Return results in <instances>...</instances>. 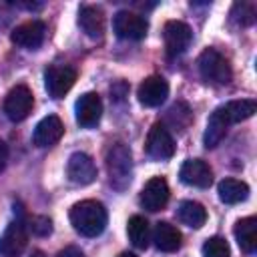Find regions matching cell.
<instances>
[{
    "mask_svg": "<svg viewBox=\"0 0 257 257\" xmlns=\"http://www.w3.org/2000/svg\"><path fill=\"white\" fill-rule=\"evenodd\" d=\"M32 104H34V96H32L30 88L24 84H18L4 98V114L12 122H20L30 114Z\"/></svg>",
    "mask_w": 257,
    "mask_h": 257,
    "instance_id": "obj_7",
    "label": "cell"
},
{
    "mask_svg": "<svg viewBox=\"0 0 257 257\" xmlns=\"http://www.w3.org/2000/svg\"><path fill=\"white\" fill-rule=\"evenodd\" d=\"M137 96H139V102L145 104V106H149V108L161 106L167 100V96H169V82L163 76H159V74L147 76L139 84Z\"/></svg>",
    "mask_w": 257,
    "mask_h": 257,
    "instance_id": "obj_11",
    "label": "cell"
},
{
    "mask_svg": "<svg viewBox=\"0 0 257 257\" xmlns=\"http://www.w3.org/2000/svg\"><path fill=\"white\" fill-rule=\"evenodd\" d=\"M219 108L223 110V114L229 120V124H235V122L251 118L255 114V110H257V102L253 98H241V100H229V102L221 104Z\"/></svg>",
    "mask_w": 257,
    "mask_h": 257,
    "instance_id": "obj_21",
    "label": "cell"
},
{
    "mask_svg": "<svg viewBox=\"0 0 257 257\" xmlns=\"http://www.w3.org/2000/svg\"><path fill=\"white\" fill-rule=\"evenodd\" d=\"M28 243V229L22 221H12L0 235V255L4 257H20Z\"/></svg>",
    "mask_w": 257,
    "mask_h": 257,
    "instance_id": "obj_9",
    "label": "cell"
},
{
    "mask_svg": "<svg viewBox=\"0 0 257 257\" xmlns=\"http://www.w3.org/2000/svg\"><path fill=\"white\" fill-rule=\"evenodd\" d=\"M26 229L32 231V235H36V237H46V235L52 233V221L44 215H34V217L28 219Z\"/></svg>",
    "mask_w": 257,
    "mask_h": 257,
    "instance_id": "obj_27",
    "label": "cell"
},
{
    "mask_svg": "<svg viewBox=\"0 0 257 257\" xmlns=\"http://www.w3.org/2000/svg\"><path fill=\"white\" fill-rule=\"evenodd\" d=\"M126 233H128V239L131 243L137 247V249H147L149 247V241H151V227H149V221L141 215H133L126 223Z\"/></svg>",
    "mask_w": 257,
    "mask_h": 257,
    "instance_id": "obj_24",
    "label": "cell"
},
{
    "mask_svg": "<svg viewBox=\"0 0 257 257\" xmlns=\"http://www.w3.org/2000/svg\"><path fill=\"white\" fill-rule=\"evenodd\" d=\"M6 161H8V145L0 139V171L6 167Z\"/></svg>",
    "mask_w": 257,
    "mask_h": 257,
    "instance_id": "obj_29",
    "label": "cell"
},
{
    "mask_svg": "<svg viewBox=\"0 0 257 257\" xmlns=\"http://www.w3.org/2000/svg\"><path fill=\"white\" fill-rule=\"evenodd\" d=\"M229 126H231L229 120L225 118L223 110L217 106V108L211 112L209 120H207V128H205V135H203V143H205V147H207V149L217 147V145L223 141V137L227 135Z\"/></svg>",
    "mask_w": 257,
    "mask_h": 257,
    "instance_id": "obj_19",
    "label": "cell"
},
{
    "mask_svg": "<svg viewBox=\"0 0 257 257\" xmlns=\"http://www.w3.org/2000/svg\"><path fill=\"white\" fill-rule=\"evenodd\" d=\"M217 193L225 205H235L249 197V185L237 179H223L217 187Z\"/></svg>",
    "mask_w": 257,
    "mask_h": 257,
    "instance_id": "obj_22",
    "label": "cell"
},
{
    "mask_svg": "<svg viewBox=\"0 0 257 257\" xmlns=\"http://www.w3.org/2000/svg\"><path fill=\"white\" fill-rule=\"evenodd\" d=\"M141 205L147 209V211H161L167 201H169V185L163 177H153L145 183L143 191H141V197H139Z\"/></svg>",
    "mask_w": 257,
    "mask_h": 257,
    "instance_id": "obj_14",
    "label": "cell"
},
{
    "mask_svg": "<svg viewBox=\"0 0 257 257\" xmlns=\"http://www.w3.org/2000/svg\"><path fill=\"white\" fill-rule=\"evenodd\" d=\"M106 209L102 203L94 199H84L72 205L70 209V223L76 233L82 237H96L106 227Z\"/></svg>",
    "mask_w": 257,
    "mask_h": 257,
    "instance_id": "obj_1",
    "label": "cell"
},
{
    "mask_svg": "<svg viewBox=\"0 0 257 257\" xmlns=\"http://www.w3.org/2000/svg\"><path fill=\"white\" fill-rule=\"evenodd\" d=\"M197 66H199L203 80H207L211 84L223 86V84H229L233 78V72H231L227 58L221 52H217L215 48H205L197 60Z\"/></svg>",
    "mask_w": 257,
    "mask_h": 257,
    "instance_id": "obj_3",
    "label": "cell"
},
{
    "mask_svg": "<svg viewBox=\"0 0 257 257\" xmlns=\"http://www.w3.org/2000/svg\"><path fill=\"white\" fill-rule=\"evenodd\" d=\"M179 179L189 185V187H199V189H207L213 183V171L211 167L201 161V159H187L181 165L179 171Z\"/></svg>",
    "mask_w": 257,
    "mask_h": 257,
    "instance_id": "obj_13",
    "label": "cell"
},
{
    "mask_svg": "<svg viewBox=\"0 0 257 257\" xmlns=\"http://www.w3.org/2000/svg\"><path fill=\"white\" fill-rule=\"evenodd\" d=\"M76 80V70L66 64H52L44 72V86L48 96L52 98H62L74 84Z\"/></svg>",
    "mask_w": 257,
    "mask_h": 257,
    "instance_id": "obj_6",
    "label": "cell"
},
{
    "mask_svg": "<svg viewBox=\"0 0 257 257\" xmlns=\"http://www.w3.org/2000/svg\"><path fill=\"white\" fill-rule=\"evenodd\" d=\"M177 217H179L181 223H185V225H189L193 229H199L207 221V211L197 201H183L179 205V209H177Z\"/></svg>",
    "mask_w": 257,
    "mask_h": 257,
    "instance_id": "obj_23",
    "label": "cell"
},
{
    "mask_svg": "<svg viewBox=\"0 0 257 257\" xmlns=\"http://www.w3.org/2000/svg\"><path fill=\"white\" fill-rule=\"evenodd\" d=\"M163 38H165V48L169 56H179L183 54L191 40H193V32L191 26L181 22V20H169L163 28Z\"/></svg>",
    "mask_w": 257,
    "mask_h": 257,
    "instance_id": "obj_8",
    "label": "cell"
},
{
    "mask_svg": "<svg viewBox=\"0 0 257 257\" xmlns=\"http://www.w3.org/2000/svg\"><path fill=\"white\" fill-rule=\"evenodd\" d=\"M106 169H108V179L110 185L118 191L126 189L131 183V173H133V163H131V151L122 143H114L106 151Z\"/></svg>",
    "mask_w": 257,
    "mask_h": 257,
    "instance_id": "obj_2",
    "label": "cell"
},
{
    "mask_svg": "<svg viewBox=\"0 0 257 257\" xmlns=\"http://www.w3.org/2000/svg\"><path fill=\"white\" fill-rule=\"evenodd\" d=\"M78 26L82 28V32L92 38V40H100L104 34V12L98 6H90L84 4L78 10Z\"/></svg>",
    "mask_w": 257,
    "mask_h": 257,
    "instance_id": "obj_17",
    "label": "cell"
},
{
    "mask_svg": "<svg viewBox=\"0 0 257 257\" xmlns=\"http://www.w3.org/2000/svg\"><path fill=\"white\" fill-rule=\"evenodd\" d=\"M233 233H235L239 247L245 253H253L257 249V219L255 217H245L237 221Z\"/></svg>",
    "mask_w": 257,
    "mask_h": 257,
    "instance_id": "obj_20",
    "label": "cell"
},
{
    "mask_svg": "<svg viewBox=\"0 0 257 257\" xmlns=\"http://www.w3.org/2000/svg\"><path fill=\"white\" fill-rule=\"evenodd\" d=\"M56 257H84V255H82V251H80L78 247L68 245V247H64L62 251H58V255H56Z\"/></svg>",
    "mask_w": 257,
    "mask_h": 257,
    "instance_id": "obj_28",
    "label": "cell"
},
{
    "mask_svg": "<svg viewBox=\"0 0 257 257\" xmlns=\"http://www.w3.org/2000/svg\"><path fill=\"white\" fill-rule=\"evenodd\" d=\"M231 20L241 28L251 26L255 22V6L251 2H235L231 10Z\"/></svg>",
    "mask_w": 257,
    "mask_h": 257,
    "instance_id": "obj_25",
    "label": "cell"
},
{
    "mask_svg": "<svg viewBox=\"0 0 257 257\" xmlns=\"http://www.w3.org/2000/svg\"><path fill=\"white\" fill-rule=\"evenodd\" d=\"M74 112H76V122L80 126H94L100 120L102 114V100L96 92H84L80 94V98L74 104Z\"/></svg>",
    "mask_w": 257,
    "mask_h": 257,
    "instance_id": "obj_15",
    "label": "cell"
},
{
    "mask_svg": "<svg viewBox=\"0 0 257 257\" xmlns=\"http://www.w3.org/2000/svg\"><path fill=\"white\" fill-rule=\"evenodd\" d=\"M151 241L155 243V247H157L159 251L173 253V251H177V249L181 247L183 235H181V231H179L175 225H171V223H167V221H159V223L155 225L153 233H151Z\"/></svg>",
    "mask_w": 257,
    "mask_h": 257,
    "instance_id": "obj_18",
    "label": "cell"
},
{
    "mask_svg": "<svg viewBox=\"0 0 257 257\" xmlns=\"http://www.w3.org/2000/svg\"><path fill=\"white\" fill-rule=\"evenodd\" d=\"M145 151L155 161H167L175 155V141L163 122H155L149 128V135L145 141Z\"/></svg>",
    "mask_w": 257,
    "mask_h": 257,
    "instance_id": "obj_4",
    "label": "cell"
},
{
    "mask_svg": "<svg viewBox=\"0 0 257 257\" xmlns=\"http://www.w3.org/2000/svg\"><path fill=\"white\" fill-rule=\"evenodd\" d=\"M62 133H64L62 120H60L56 114H48V116H44V118L36 124L34 133H32V143H34L36 147H40V149L52 147L54 143L60 141Z\"/></svg>",
    "mask_w": 257,
    "mask_h": 257,
    "instance_id": "obj_16",
    "label": "cell"
},
{
    "mask_svg": "<svg viewBox=\"0 0 257 257\" xmlns=\"http://www.w3.org/2000/svg\"><path fill=\"white\" fill-rule=\"evenodd\" d=\"M112 30L116 32L118 38H124V40H141V38L147 36L149 22H147L145 16H141L137 12L120 10L112 18Z\"/></svg>",
    "mask_w": 257,
    "mask_h": 257,
    "instance_id": "obj_5",
    "label": "cell"
},
{
    "mask_svg": "<svg viewBox=\"0 0 257 257\" xmlns=\"http://www.w3.org/2000/svg\"><path fill=\"white\" fill-rule=\"evenodd\" d=\"M30 257H46V255H44L40 249H36V251H32V253H30Z\"/></svg>",
    "mask_w": 257,
    "mask_h": 257,
    "instance_id": "obj_30",
    "label": "cell"
},
{
    "mask_svg": "<svg viewBox=\"0 0 257 257\" xmlns=\"http://www.w3.org/2000/svg\"><path fill=\"white\" fill-rule=\"evenodd\" d=\"M229 245L223 237L215 235L203 243V257H229Z\"/></svg>",
    "mask_w": 257,
    "mask_h": 257,
    "instance_id": "obj_26",
    "label": "cell"
},
{
    "mask_svg": "<svg viewBox=\"0 0 257 257\" xmlns=\"http://www.w3.org/2000/svg\"><path fill=\"white\" fill-rule=\"evenodd\" d=\"M46 36V26L40 20H28L18 24L12 32H10V40L16 46H22L26 50H36Z\"/></svg>",
    "mask_w": 257,
    "mask_h": 257,
    "instance_id": "obj_10",
    "label": "cell"
},
{
    "mask_svg": "<svg viewBox=\"0 0 257 257\" xmlns=\"http://www.w3.org/2000/svg\"><path fill=\"white\" fill-rule=\"evenodd\" d=\"M66 177L74 185H90L96 179V165L86 153H72L66 163Z\"/></svg>",
    "mask_w": 257,
    "mask_h": 257,
    "instance_id": "obj_12",
    "label": "cell"
},
{
    "mask_svg": "<svg viewBox=\"0 0 257 257\" xmlns=\"http://www.w3.org/2000/svg\"><path fill=\"white\" fill-rule=\"evenodd\" d=\"M118 257H137V255H135V253H128V251H124V253H120Z\"/></svg>",
    "mask_w": 257,
    "mask_h": 257,
    "instance_id": "obj_31",
    "label": "cell"
}]
</instances>
